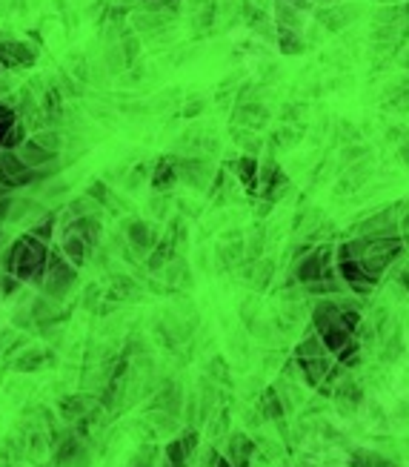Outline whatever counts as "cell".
Segmentation results:
<instances>
[{
	"instance_id": "5bb4252c",
	"label": "cell",
	"mask_w": 409,
	"mask_h": 467,
	"mask_svg": "<svg viewBox=\"0 0 409 467\" xmlns=\"http://www.w3.org/2000/svg\"><path fill=\"white\" fill-rule=\"evenodd\" d=\"M352 467H395L389 459H381L378 453H367V450H358L352 456Z\"/></svg>"
},
{
	"instance_id": "7402d4cb",
	"label": "cell",
	"mask_w": 409,
	"mask_h": 467,
	"mask_svg": "<svg viewBox=\"0 0 409 467\" xmlns=\"http://www.w3.org/2000/svg\"><path fill=\"white\" fill-rule=\"evenodd\" d=\"M75 453H77V442H75V439H66V444H63V450L58 453V462H69Z\"/></svg>"
},
{
	"instance_id": "ac0fdd59",
	"label": "cell",
	"mask_w": 409,
	"mask_h": 467,
	"mask_svg": "<svg viewBox=\"0 0 409 467\" xmlns=\"http://www.w3.org/2000/svg\"><path fill=\"white\" fill-rule=\"evenodd\" d=\"M169 250H172V241H163V244H158L155 247V252H152V259H149V267H163L169 261Z\"/></svg>"
},
{
	"instance_id": "7c38bea8",
	"label": "cell",
	"mask_w": 409,
	"mask_h": 467,
	"mask_svg": "<svg viewBox=\"0 0 409 467\" xmlns=\"http://www.w3.org/2000/svg\"><path fill=\"white\" fill-rule=\"evenodd\" d=\"M277 43H281V49L286 55H301L306 49V43L298 35V29H281V38H277Z\"/></svg>"
},
{
	"instance_id": "603a6c76",
	"label": "cell",
	"mask_w": 409,
	"mask_h": 467,
	"mask_svg": "<svg viewBox=\"0 0 409 467\" xmlns=\"http://www.w3.org/2000/svg\"><path fill=\"white\" fill-rule=\"evenodd\" d=\"M398 284L406 289V293H409V264H404V270L398 272Z\"/></svg>"
},
{
	"instance_id": "4316f807",
	"label": "cell",
	"mask_w": 409,
	"mask_h": 467,
	"mask_svg": "<svg viewBox=\"0 0 409 467\" xmlns=\"http://www.w3.org/2000/svg\"><path fill=\"white\" fill-rule=\"evenodd\" d=\"M401 67H404V69H409V52H404V55H401Z\"/></svg>"
},
{
	"instance_id": "484cf974",
	"label": "cell",
	"mask_w": 409,
	"mask_h": 467,
	"mask_svg": "<svg viewBox=\"0 0 409 467\" xmlns=\"http://www.w3.org/2000/svg\"><path fill=\"white\" fill-rule=\"evenodd\" d=\"M0 184H9V175H6V169H3V160H0ZM12 187V184H9Z\"/></svg>"
},
{
	"instance_id": "cb8c5ba5",
	"label": "cell",
	"mask_w": 409,
	"mask_h": 467,
	"mask_svg": "<svg viewBox=\"0 0 409 467\" xmlns=\"http://www.w3.org/2000/svg\"><path fill=\"white\" fill-rule=\"evenodd\" d=\"M401 160H404V164L409 167V132H406V138L401 141Z\"/></svg>"
},
{
	"instance_id": "44dd1931",
	"label": "cell",
	"mask_w": 409,
	"mask_h": 467,
	"mask_svg": "<svg viewBox=\"0 0 409 467\" xmlns=\"http://www.w3.org/2000/svg\"><path fill=\"white\" fill-rule=\"evenodd\" d=\"M43 364V356H40V352H29V356L26 359H21L18 361V370H29V367H40Z\"/></svg>"
},
{
	"instance_id": "8992f818",
	"label": "cell",
	"mask_w": 409,
	"mask_h": 467,
	"mask_svg": "<svg viewBox=\"0 0 409 467\" xmlns=\"http://www.w3.org/2000/svg\"><path fill=\"white\" fill-rule=\"evenodd\" d=\"M35 60L26 46L21 43H0V67H29Z\"/></svg>"
},
{
	"instance_id": "e0dca14e",
	"label": "cell",
	"mask_w": 409,
	"mask_h": 467,
	"mask_svg": "<svg viewBox=\"0 0 409 467\" xmlns=\"http://www.w3.org/2000/svg\"><path fill=\"white\" fill-rule=\"evenodd\" d=\"M166 453H169V462H172V467H186L189 450H186V444H184V442H172Z\"/></svg>"
},
{
	"instance_id": "9a60e30c",
	"label": "cell",
	"mask_w": 409,
	"mask_h": 467,
	"mask_svg": "<svg viewBox=\"0 0 409 467\" xmlns=\"http://www.w3.org/2000/svg\"><path fill=\"white\" fill-rule=\"evenodd\" d=\"M14 130V112L0 104V147H6V138Z\"/></svg>"
},
{
	"instance_id": "83f0119b",
	"label": "cell",
	"mask_w": 409,
	"mask_h": 467,
	"mask_svg": "<svg viewBox=\"0 0 409 467\" xmlns=\"http://www.w3.org/2000/svg\"><path fill=\"white\" fill-rule=\"evenodd\" d=\"M401 9H404V23H406V21H409V0H406V3H404Z\"/></svg>"
},
{
	"instance_id": "d4e9b609",
	"label": "cell",
	"mask_w": 409,
	"mask_h": 467,
	"mask_svg": "<svg viewBox=\"0 0 409 467\" xmlns=\"http://www.w3.org/2000/svg\"><path fill=\"white\" fill-rule=\"evenodd\" d=\"M14 287H18V281H14L12 276H6V278H3V296H9V293H12V289H14Z\"/></svg>"
},
{
	"instance_id": "9c48e42d",
	"label": "cell",
	"mask_w": 409,
	"mask_h": 467,
	"mask_svg": "<svg viewBox=\"0 0 409 467\" xmlns=\"http://www.w3.org/2000/svg\"><path fill=\"white\" fill-rule=\"evenodd\" d=\"M129 241H132V244L138 247V250H152L155 247V230H149V227H146V224L143 221H135L132 224V227H129Z\"/></svg>"
},
{
	"instance_id": "8fae6325",
	"label": "cell",
	"mask_w": 409,
	"mask_h": 467,
	"mask_svg": "<svg viewBox=\"0 0 409 467\" xmlns=\"http://www.w3.org/2000/svg\"><path fill=\"white\" fill-rule=\"evenodd\" d=\"M63 252H66L75 264H84L86 255H89V244H84V238H80V235L69 232L66 241H63Z\"/></svg>"
},
{
	"instance_id": "5b68a950",
	"label": "cell",
	"mask_w": 409,
	"mask_h": 467,
	"mask_svg": "<svg viewBox=\"0 0 409 467\" xmlns=\"http://www.w3.org/2000/svg\"><path fill=\"white\" fill-rule=\"evenodd\" d=\"M238 123H243V126H252V130H260L267 121H269V109L260 104V101H243L240 106H238Z\"/></svg>"
},
{
	"instance_id": "4fadbf2b",
	"label": "cell",
	"mask_w": 409,
	"mask_h": 467,
	"mask_svg": "<svg viewBox=\"0 0 409 467\" xmlns=\"http://www.w3.org/2000/svg\"><path fill=\"white\" fill-rule=\"evenodd\" d=\"M326 356V347L321 342V335H312V338H303L298 344V359H321Z\"/></svg>"
},
{
	"instance_id": "f1b7e54d",
	"label": "cell",
	"mask_w": 409,
	"mask_h": 467,
	"mask_svg": "<svg viewBox=\"0 0 409 467\" xmlns=\"http://www.w3.org/2000/svg\"><path fill=\"white\" fill-rule=\"evenodd\" d=\"M404 86H409V77H406V80H404Z\"/></svg>"
},
{
	"instance_id": "277c9868",
	"label": "cell",
	"mask_w": 409,
	"mask_h": 467,
	"mask_svg": "<svg viewBox=\"0 0 409 467\" xmlns=\"http://www.w3.org/2000/svg\"><path fill=\"white\" fill-rule=\"evenodd\" d=\"M358 12L352 3H343V6H323V9H318V23H323V29H330V32H338V29H347L355 18H358Z\"/></svg>"
},
{
	"instance_id": "ba28073f",
	"label": "cell",
	"mask_w": 409,
	"mask_h": 467,
	"mask_svg": "<svg viewBox=\"0 0 409 467\" xmlns=\"http://www.w3.org/2000/svg\"><path fill=\"white\" fill-rule=\"evenodd\" d=\"M21 158L26 160L29 167H38V164H46V160H52L55 152L38 147V141H26V143H21Z\"/></svg>"
},
{
	"instance_id": "52a82bcc",
	"label": "cell",
	"mask_w": 409,
	"mask_h": 467,
	"mask_svg": "<svg viewBox=\"0 0 409 467\" xmlns=\"http://www.w3.org/2000/svg\"><path fill=\"white\" fill-rule=\"evenodd\" d=\"M235 172H238V178L249 187V192H255L258 189V175H260V167H258V160L252 158V155H243L238 164H235Z\"/></svg>"
},
{
	"instance_id": "6da1fadb",
	"label": "cell",
	"mask_w": 409,
	"mask_h": 467,
	"mask_svg": "<svg viewBox=\"0 0 409 467\" xmlns=\"http://www.w3.org/2000/svg\"><path fill=\"white\" fill-rule=\"evenodd\" d=\"M330 261H332V247H321V250H315V252H309V255H303V259L298 261L295 278H298L301 284H306V287L315 284V281H321V278L326 276Z\"/></svg>"
},
{
	"instance_id": "d6986e66",
	"label": "cell",
	"mask_w": 409,
	"mask_h": 467,
	"mask_svg": "<svg viewBox=\"0 0 409 467\" xmlns=\"http://www.w3.org/2000/svg\"><path fill=\"white\" fill-rule=\"evenodd\" d=\"M264 413H267L269 418H281V416H284L281 405H277V396H275V390H267V393H264Z\"/></svg>"
},
{
	"instance_id": "30bf717a",
	"label": "cell",
	"mask_w": 409,
	"mask_h": 467,
	"mask_svg": "<svg viewBox=\"0 0 409 467\" xmlns=\"http://www.w3.org/2000/svg\"><path fill=\"white\" fill-rule=\"evenodd\" d=\"M175 178H177L175 164H172V160L163 158L160 164L155 167V172H152V187H155V189H169V187L175 184Z\"/></svg>"
},
{
	"instance_id": "7a4b0ae2",
	"label": "cell",
	"mask_w": 409,
	"mask_h": 467,
	"mask_svg": "<svg viewBox=\"0 0 409 467\" xmlns=\"http://www.w3.org/2000/svg\"><path fill=\"white\" fill-rule=\"evenodd\" d=\"M72 281H75V270L63 261L60 255H52V259H49V284H46V289L55 298H60L72 287Z\"/></svg>"
},
{
	"instance_id": "ffe728a7",
	"label": "cell",
	"mask_w": 409,
	"mask_h": 467,
	"mask_svg": "<svg viewBox=\"0 0 409 467\" xmlns=\"http://www.w3.org/2000/svg\"><path fill=\"white\" fill-rule=\"evenodd\" d=\"M60 413H66L69 418H77L80 413H84V398H63L60 401Z\"/></svg>"
},
{
	"instance_id": "2e32d148",
	"label": "cell",
	"mask_w": 409,
	"mask_h": 467,
	"mask_svg": "<svg viewBox=\"0 0 409 467\" xmlns=\"http://www.w3.org/2000/svg\"><path fill=\"white\" fill-rule=\"evenodd\" d=\"M358 350H361V344H358L355 338H352V342L338 352V361H340L343 367H355V364H358V359H361V352H358Z\"/></svg>"
},
{
	"instance_id": "f546056e",
	"label": "cell",
	"mask_w": 409,
	"mask_h": 467,
	"mask_svg": "<svg viewBox=\"0 0 409 467\" xmlns=\"http://www.w3.org/2000/svg\"><path fill=\"white\" fill-rule=\"evenodd\" d=\"M169 467H172V464H169Z\"/></svg>"
},
{
	"instance_id": "3957f363",
	"label": "cell",
	"mask_w": 409,
	"mask_h": 467,
	"mask_svg": "<svg viewBox=\"0 0 409 467\" xmlns=\"http://www.w3.org/2000/svg\"><path fill=\"white\" fill-rule=\"evenodd\" d=\"M338 272H340V278L347 281V284L355 289V293H361V296L372 293L375 281H378V278H372L369 272L364 270L361 261H340V264H338Z\"/></svg>"
}]
</instances>
